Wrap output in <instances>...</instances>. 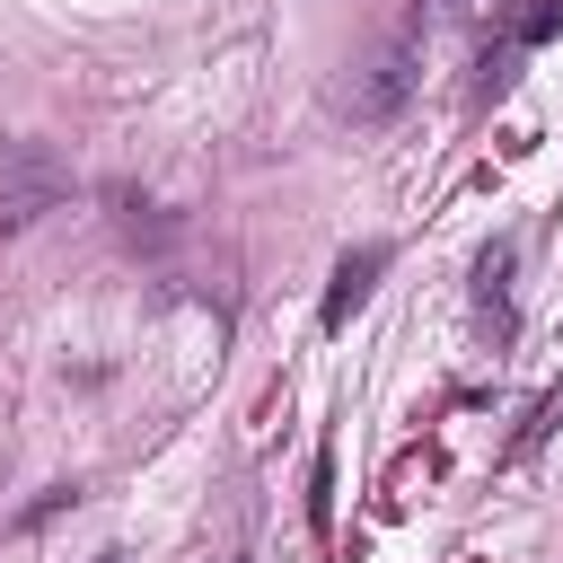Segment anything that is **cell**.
Returning a JSON list of instances; mask_svg holds the SVG:
<instances>
[{"instance_id":"6da1fadb","label":"cell","mask_w":563,"mask_h":563,"mask_svg":"<svg viewBox=\"0 0 563 563\" xmlns=\"http://www.w3.org/2000/svg\"><path fill=\"white\" fill-rule=\"evenodd\" d=\"M413 88H422V35L396 26V35H378V44L352 62V79L334 88V106H343L352 123H387V114H405Z\"/></svg>"},{"instance_id":"277c9868","label":"cell","mask_w":563,"mask_h":563,"mask_svg":"<svg viewBox=\"0 0 563 563\" xmlns=\"http://www.w3.org/2000/svg\"><path fill=\"white\" fill-rule=\"evenodd\" d=\"M510 264H519L510 246H484V255H475V299H484L493 317H510Z\"/></svg>"},{"instance_id":"5b68a950","label":"cell","mask_w":563,"mask_h":563,"mask_svg":"<svg viewBox=\"0 0 563 563\" xmlns=\"http://www.w3.org/2000/svg\"><path fill=\"white\" fill-rule=\"evenodd\" d=\"M554 422H563V387H545V396L528 405V422H519V440H510V449H519V457H528V449H545V440H554Z\"/></svg>"},{"instance_id":"8992f818","label":"cell","mask_w":563,"mask_h":563,"mask_svg":"<svg viewBox=\"0 0 563 563\" xmlns=\"http://www.w3.org/2000/svg\"><path fill=\"white\" fill-rule=\"evenodd\" d=\"M79 501V484H53V493H35L26 510H18V528H35V519H53V510H70Z\"/></svg>"},{"instance_id":"ba28073f","label":"cell","mask_w":563,"mask_h":563,"mask_svg":"<svg viewBox=\"0 0 563 563\" xmlns=\"http://www.w3.org/2000/svg\"><path fill=\"white\" fill-rule=\"evenodd\" d=\"M97 563H132V554H97Z\"/></svg>"},{"instance_id":"3957f363","label":"cell","mask_w":563,"mask_h":563,"mask_svg":"<svg viewBox=\"0 0 563 563\" xmlns=\"http://www.w3.org/2000/svg\"><path fill=\"white\" fill-rule=\"evenodd\" d=\"M554 26H563V0H519V9L501 18V35H493V53H510V62H519V53H537V44L554 35Z\"/></svg>"},{"instance_id":"52a82bcc","label":"cell","mask_w":563,"mask_h":563,"mask_svg":"<svg viewBox=\"0 0 563 563\" xmlns=\"http://www.w3.org/2000/svg\"><path fill=\"white\" fill-rule=\"evenodd\" d=\"M431 9H475V0H431Z\"/></svg>"},{"instance_id":"7a4b0ae2","label":"cell","mask_w":563,"mask_h":563,"mask_svg":"<svg viewBox=\"0 0 563 563\" xmlns=\"http://www.w3.org/2000/svg\"><path fill=\"white\" fill-rule=\"evenodd\" d=\"M378 273H387V246H352V255L334 264V282H325V308H317V317H325V325H352V308L378 290Z\"/></svg>"}]
</instances>
